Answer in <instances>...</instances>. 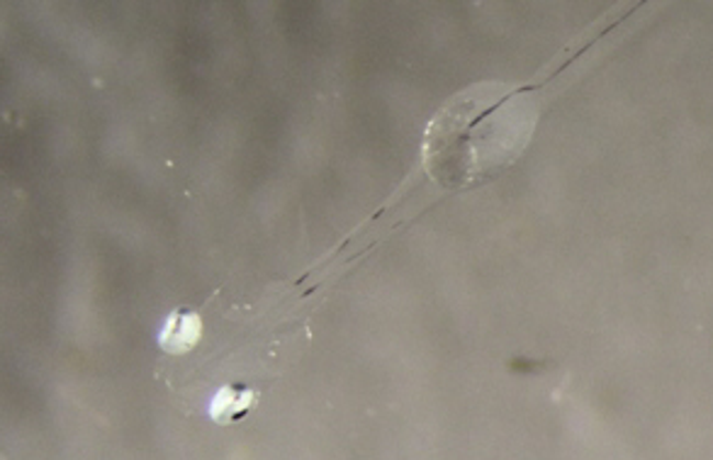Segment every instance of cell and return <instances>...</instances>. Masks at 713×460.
<instances>
[{
    "label": "cell",
    "instance_id": "cell-1",
    "mask_svg": "<svg viewBox=\"0 0 713 460\" xmlns=\"http://www.w3.org/2000/svg\"><path fill=\"white\" fill-rule=\"evenodd\" d=\"M536 105L504 86H478L438 112L424 142L428 176L463 190L490 181L512 166L531 139Z\"/></svg>",
    "mask_w": 713,
    "mask_h": 460
},
{
    "label": "cell",
    "instance_id": "cell-2",
    "mask_svg": "<svg viewBox=\"0 0 713 460\" xmlns=\"http://www.w3.org/2000/svg\"><path fill=\"white\" fill-rule=\"evenodd\" d=\"M202 339V319L196 312L176 310L168 314L161 332V349L171 356L190 354Z\"/></svg>",
    "mask_w": 713,
    "mask_h": 460
},
{
    "label": "cell",
    "instance_id": "cell-3",
    "mask_svg": "<svg viewBox=\"0 0 713 460\" xmlns=\"http://www.w3.org/2000/svg\"><path fill=\"white\" fill-rule=\"evenodd\" d=\"M256 405V392L254 390H239V388H222L218 392V397L212 400L210 414L212 419L226 426L234 424L236 419L246 417L252 407Z\"/></svg>",
    "mask_w": 713,
    "mask_h": 460
}]
</instances>
